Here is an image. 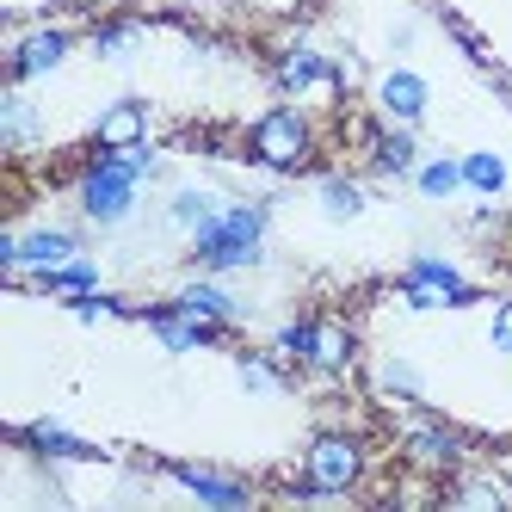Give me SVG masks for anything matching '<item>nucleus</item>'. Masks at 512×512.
Instances as JSON below:
<instances>
[{
    "mask_svg": "<svg viewBox=\"0 0 512 512\" xmlns=\"http://www.w3.org/2000/svg\"><path fill=\"white\" fill-rule=\"evenodd\" d=\"M130 142H149V105L142 99L105 105L99 124H93V149H130Z\"/></svg>",
    "mask_w": 512,
    "mask_h": 512,
    "instance_id": "15",
    "label": "nucleus"
},
{
    "mask_svg": "<svg viewBox=\"0 0 512 512\" xmlns=\"http://www.w3.org/2000/svg\"><path fill=\"white\" fill-rule=\"evenodd\" d=\"M93 56L99 62H124L136 44H142V19H105V25H93Z\"/></svg>",
    "mask_w": 512,
    "mask_h": 512,
    "instance_id": "22",
    "label": "nucleus"
},
{
    "mask_svg": "<svg viewBox=\"0 0 512 512\" xmlns=\"http://www.w3.org/2000/svg\"><path fill=\"white\" fill-rule=\"evenodd\" d=\"M7 445H19V451H31L38 463H99L105 451L99 445H87V438H75L68 426H56V420H31V426H7Z\"/></svg>",
    "mask_w": 512,
    "mask_h": 512,
    "instance_id": "10",
    "label": "nucleus"
},
{
    "mask_svg": "<svg viewBox=\"0 0 512 512\" xmlns=\"http://www.w3.org/2000/svg\"><path fill=\"white\" fill-rule=\"evenodd\" d=\"M68 50H75V31H62V25H38V31H25V38H13V50H7V81H13V87H25V81L56 75V68L68 62Z\"/></svg>",
    "mask_w": 512,
    "mask_h": 512,
    "instance_id": "8",
    "label": "nucleus"
},
{
    "mask_svg": "<svg viewBox=\"0 0 512 512\" xmlns=\"http://www.w3.org/2000/svg\"><path fill=\"white\" fill-rule=\"evenodd\" d=\"M401 451H408L414 469H432V475H445V469H463L469 457V438L445 420H408L401 426Z\"/></svg>",
    "mask_w": 512,
    "mask_h": 512,
    "instance_id": "9",
    "label": "nucleus"
},
{
    "mask_svg": "<svg viewBox=\"0 0 512 512\" xmlns=\"http://www.w3.org/2000/svg\"><path fill=\"white\" fill-rule=\"evenodd\" d=\"M377 389L395 395V401H420V371H414L408 358H383L377 364Z\"/></svg>",
    "mask_w": 512,
    "mask_h": 512,
    "instance_id": "24",
    "label": "nucleus"
},
{
    "mask_svg": "<svg viewBox=\"0 0 512 512\" xmlns=\"http://www.w3.org/2000/svg\"><path fill=\"white\" fill-rule=\"evenodd\" d=\"M235 377H241L247 395H278V389L290 383V364H284L278 352H241V358H235Z\"/></svg>",
    "mask_w": 512,
    "mask_h": 512,
    "instance_id": "18",
    "label": "nucleus"
},
{
    "mask_svg": "<svg viewBox=\"0 0 512 512\" xmlns=\"http://www.w3.org/2000/svg\"><path fill=\"white\" fill-rule=\"evenodd\" d=\"M173 303L186 309V315H198V321H223V327H241V321H247V303L235 297L229 284H216V272L186 278V284L173 290Z\"/></svg>",
    "mask_w": 512,
    "mask_h": 512,
    "instance_id": "13",
    "label": "nucleus"
},
{
    "mask_svg": "<svg viewBox=\"0 0 512 512\" xmlns=\"http://www.w3.org/2000/svg\"><path fill=\"white\" fill-rule=\"evenodd\" d=\"M223 204H229V198H216L210 186H179V192L167 198V223H173V229H186V235H198Z\"/></svg>",
    "mask_w": 512,
    "mask_h": 512,
    "instance_id": "17",
    "label": "nucleus"
},
{
    "mask_svg": "<svg viewBox=\"0 0 512 512\" xmlns=\"http://www.w3.org/2000/svg\"><path fill=\"white\" fill-rule=\"evenodd\" d=\"M167 475L179 488H186L192 500L204 506H253V482H241V475H223V469H210V463H167Z\"/></svg>",
    "mask_w": 512,
    "mask_h": 512,
    "instance_id": "12",
    "label": "nucleus"
},
{
    "mask_svg": "<svg viewBox=\"0 0 512 512\" xmlns=\"http://www.w3.org/2000/svg\"><path fill=\"white\" fill-rule=\"evenodd\" d=\"M0 130H7V149L19 155L31 136H38V112H31V99L19 93V87H7L0 93Z\"/></svg>",
    "mask_w": 512,
    "mask_h": 512,
    "instance_id": "23",
    "label": "nucleus"
},
{
    "mask_svg": "<svg viewBox=\"0 0 512 512\" xmlns=\"http://www.w3.org/2000/svg\"><path fill=\"white\" fill-rule=\"evenodd\" d=\"M352 75H358L352 62H327V56H321V50H309V44L284 50V56L272 62L278 93H284V99H297V105H303V99H346Z\"/></svg>",
    "mask_w": 512,
    "mask_h": 512,
    "instance_id": "5",
    "label": "nucleus"
},
{
    "mask_svg": "<svg viewBox=\"0 0 512 512\" xmlns=\"http://www.w3.org/2000/svg\"><path fill=\"white\" fill-rule=\"evenodd\" d=\"M414 192L432 198V204L457 198V192H463V161H457V155H432V161H420V167H414Z\"/></svg>",
    "mask_w": 512,
    "mask_h": 512,
    "instance_id": "19",
    "label": "nucleus"
},
{
    "mask_svg": "<svg viewBox=\"0 0 512 512\" xmlns=\"http://www.w3.org/2000/svg\"><path fill=\"white\" fill-rule=\"evenodd\" d=\"M389 50H414V25H395L389 31Z\"/></svg>",
    "mask_w": 512,
    "mask_h": 512,
    "instance_id": "28",
    "label": "nucleus"
},
{
    "mask_svg": "<svg viewBox=\"0 0 512 512\" xmlns=\"http://www.w3.org/2000/svg\"><path fill=\"white\" fill-rule=\"evenodd\" d=\"M364 469H371V451H364V438H352V432H315L309 451H303V482L321 500L352 494L364 482Z\"/></svg>",
    "mask_w": 512,
    "mask_h": 512,
    "instance_id": "3",
    "label": "nucleus"
},
{
    "mask_svg": "<svg viewBox=\"0 0 512 512\" xmlns=\"http://www.w3.org/2000/svg\"><path fill=\"white\" fill-rule=\"evenodd\" d=\"M371 173H383V179H414V167H420V142H414V130L408 124H383V130H371Z\"/></svg>",
    "mask_w": 512,
    "mask_h": 512,
    "instance_id": "14",
    "label": "nucleus"
},
{
    "mask_svg": "<svg viewBox=\"0 0 512 512\" xmlns=\"http://www.w3.org/2000/svg\"><path fill=\"white\" fill-rule=\"evenodd\" d=\"M506 179H512L506 155H494V149H475V155H463V186H469V192L500 198V192H506Z\"/></svg>",
    "mask_w": 512,
    "mask_h": 512,
    "instance_id": "21",
    "label": "nucleus"
},
{
    "mask_svg": "<svg viewBox=\"0 0 512 512\" xmlns=\"http://www.w3.org/2000/svg\"><path fill=\"white\" fill-rule=\"evenodd\" d=\"M266 229H272V204L266 198H235L192 235V266L216 272V278L266 266Z\"/></svg>",
    "mask_w": 512,
    "mask_h": 512,
    "instance_id": "1",
    "label": "nucleus"
},
{
    "mask_svg": "<svg viewBox=\"0 0 512 512\" xmlns=\"http://www.w3.org/2000/svg\"><path fill=\"white\" fill-rule=\"evenodd\" d=\"M352 352H358L352 327H346L340 315H315V352H309V371H321V377H346V371H352Z\"/></svg>",
    "mask_w": 512,
    "mask_h": 512,
    "instance_id": "16",
    "label": "nucleus"
},
{
    "mask_svg": "<svg viewBox=\"0 0 512 512\" xmlns=\"http://www.w3.org/2000/svg\"><path fill=\"white\" fill-rule=\"evenodd\" d=\"M451 500H457V506H506V500H512V488H506V482H488V475H482V482L451 488Z\"/></svg>",
    "mask_w": 512,
    "mask_h": 512,
    "instance_id": "26",
    "label": "nucleus"
},
{
    "mask_svg": "<svg viewBox=\"0 0 512 512\" xmlns=\"http://www.w3.org/2000/svg\"><path fill=\"white\" fill-rule=\"evenodd\" d=\"M315 198H321V210L334 216V223H352V216H364V204H371V192H364L358 179H346V173H327L315 186Z\"/></svg>",
    "mask_w": 512,
    "mask_h": 512,
    "instance_id": "20",
    "label": "nucleus"
},
{
    "mask_svg": "<svg viewBox=\"0 0 512 512\" xmlns=\"http://www.w3.org/2000/svg\"><path fill=\"white\" fill-rule=\"evenodd\" d=\"M68 309H75L81 321H118V315H136L124 297H105V290H87V297H68Z\"/></svg>",
    "mask_w": 512,
    "mask_h": 512,
    "instance_id": "25",
    "label": "nucleus"
},
{
    "mask_svg": "<svg viewBox=\"0 0 512 512\" xmlns=\"http://www.w3.org/2000/svg\"><path fill=\"white\" fill-rule=\"evenodd\" d=\"M377 105H383L389 124L420 130L426 112H432V87H426V75H414V68H389V75L377 81Z\"/></svg>",
    "mask_w": 512,
    "mask_h": 512,
    "instance_id": "11",
    "label": "nucleus"
},
{
    "mask_svg": "<svg viewBox=\"0 0 512 512\" xmlns=\"http://www.w3.org/2000/svg\"><path fill=\"white\" fill-rule=\"evenodd\" d=\"M247 155L253 167H266V173H303L309 155H315V124L303 105H272V112L253 118L247 130Z\"/></svg>",
    "mask_w": 512,
    "mask_h": 512,
    "instance_id": "2",
    "label": "nucleus"
},
{
    "mask_svg": "<svg viewBox=\"0 0 512 512\" xmlns=\"http://www.w3.org/2000/svg\"><path fill=\"white\" fill-rule=\"evenodd\" d=\"M75 253H81V229H25V235H0V266H7V278L68 266Z\"/></svg>",
    "mask_w": 512,
    "mask_h": 512,
    "instance_id": "7",
    "label": "nucleus"
},
{
    "mask_svg": "<svg viewBox=\"0 0 512 512\" xmlns=\"http://www.w3.org/2000/svg\"><path fill=\"white\" fill-rule=\"evenodd\" d=\"M136 321L161 340V352H204V346H229V334H235V327H223V321H198V315H186L173 297H167V303H142V309H136Z\"/></svg>",
    "mask_w": 512,
    "mask_h": 512,
    "instance_id": "6",
    "label": "nucleus"
},
{
    "mask_svg": "<svg viewBox=\"0 0 512 512\" xmlns=\"http://www.w3.org/2000/svg\"><path fill=\"white\" fill-rule=\"evenodd\" d=\"M401 303H408L414 315H432V309H469V303H482V290H475L451 260H438V253H414L408 278H401Z\"/></svg>",
    "mask_w": 512,
    "mask_h": 512,
    "instance_id": "4",
    "label": "nucleus"
},
{
    "mask_svg": "<svg viewBox=\"0 0 512 512\" xmlns=\"http://www.w3.org/2000/svg\"><path fill=\"white\" fill-rule=\"evenodd\" d=\"M488 346L512 358V297H500V303H494V315H488Z\"/></svg>",
    "mask_w": 512,
    "mask_h": 512,
    "instance_id": "27",
    "label": "nucleus"
}]
</instances>
